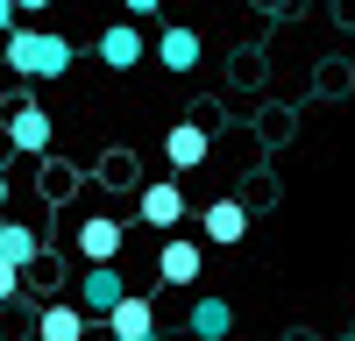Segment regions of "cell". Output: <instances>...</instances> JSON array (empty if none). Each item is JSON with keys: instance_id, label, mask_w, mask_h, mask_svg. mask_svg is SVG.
<instances>
[{"instance_id": "cell-1", "label": "cell", "mask_w": 355, "mask_h": 341, "mask_svg": "<svg viewBox=\"0 0 355 341\" xmlns=\"http://www.w3.org/2000/svg\"><path fill=\"white\" fill-rule=\"evenodd\" d=\"M71 64V43L64 36H50V28H8V71L15 78H64Z\"/></svg>"}, {"instance_id": "cell-2", "label": "cell", "mask_w": 355, "mask_h": 341, "mask_svg": "<svg viewBox=\"0 0 355 341\" xmlns=\"http://www.w3.org/2000/svg\"><path fill=\"white\" fill-rule=\"evenodd\" d=\"M135 213H142V227H178L185 220V185L178 178H150L135 192Z\"/></svg>"}, {"instance_id": "cell-3", "label": "cell", "mask_w": 355, "mask_h": 341, "mask_svg": "<svg viewBox=\"0 0 355 341\" xmlns=\"http://www.w3.org/2000/svg\"><path fill=\"white\" fill-rule=\"evenodd\" d=\"M50 135H57V128H50V114H43L36 100H21V107L8 114V150H21V157H43V150H50Z\"/></svg>"}, {"instance_id": "cell-4", "label": "cell", "mask_w": 355, "mask_h": 341, "mask_svg": "<svg viewBox=\"0 0 355 341\" xmlns=\"http://www.w3.org/2000/svg\"><path fill=\"white\" fill-rule=\"evenodd\" d=\"M206 150H214V135H206L199 121H171V128H164V164H171V170H199Z\"/></svg>"}, {"instance_id": "cell-5", "label": "cell", "mask_w": 355, "mask_h": 341, "mask_svg": "<svg viewBox=\"0 0 355 341\" xmlns=\"http://www.w3.org/2000/svg\"><path fill=\"white\" fill-rule=\"evenodd\" d=\"M199 270H206V249H199L192 235H171V242L157 249V277H164V284H199Z\"/></svg>"}, {"instance_id": "cell-6", "label": "cell", "mask_w": 355, "mask_h": 341, "mask_svg": "<svg viewBox=\"0 0 355 341\" xmlns=\"http://www.w3.org/2000/svg\"><path fill=\"white\" fill-rule=\"evenodd\" d=\"M107 334H114V341H150V334H157V306L142 299V292H128L121 306L107 313Z\"/></svg>"}, {"instance_id": "cell-7", "label": "cell", "mask_w": 355, "mask_h": 341, "mask_svg": "<svg viewBox=\"0 0 355 341\" xmlns=\"http://www.w3.org/2000/svg\"><path fill=\"white\" fill-rule=\"evenodd\" d=\"M199 227H206V242H220V249H234V242L249 235V207H242V199H214V207L199 213Z\"/></svg>"}, {"instance_id": "cell-8", "label": "cell", "mask_w": 355, "mask_h": 341, "mask_svg": "<svg viewBox=\"0 0 355 341\" xmlns=\"http://www.w3.org/2000/svg\"><path fill=\"white\" fill-rule=\"evenodd\" d=\"M78 299H85L93 320H107V313L128 299V292H121V270H114V263H93V270H85V284H78Z\"/></svg>"}, {"instance_id": "cell-9", "label": "cell", "mask_w": 355, "mask_h": 341, "mask_svg": "<svg viewBox=\"0 0 355 341\" xmlns=\"http://www.w3.org/2000/svg\"><path fill=\"white\" fill-rule=\"evenodd\" d=\"M85 320H93V313H85V299H71V306L57 299V306H43V313H36V334H43V341H78V334H85Z\"/></svg>"}, {"instance_id": "cell-10", "label": "cell", "mask_w": 355, "mask_h": 341, "mask_svg": "<svg viewBox=\"0 0 355 341\" xmlns=\"http://www.w3.org/2000/svg\"><path fill=\"white\" fill-rule=\"evenodd\" d=\"M185 327H192L199 341H220V334H234V306H227L220 292H206V299H192V313H185Z\"/></svg>"}, {"instance_id": "cell-11", "label": "cell", "mask_w": 355, "mask_h": 341, "mask_svg": "<svg viewBox=\"0 0 355 341\" xmlns=\"http://www.w3.org/2000/svg\"><path fill=\"white\" fill-rule=\"evenodd\" d=\"M100 64H107V71H135V64H142V36H135L128 21L100 28Z\"/></svg>"}, {"instance_id": "cell-12", "label": "cell", "mask_w": 355, "mask_h": 341, "mask_svg": "<svg viewBox=\"0 0 355 341\" xmlns=\"http://www.w3.org/2000/svg\"><path fill=\"white\" fill-rule=\"evenodd\" d=\"M78 249H85V263H114V256H121V220L93 213V220L78 227Z\"/></svg>"}, {"instance_id": "cell-13", "label": "cell", "mask_w": 355, "mask_h": 341, "mask_svg": "<svg viewBox=\"0 0 355 341\" xmlns=\"http://www.w3.org/2000/svg\"><path fill=\"white\" fill-rule=\"evenodd\" d=\"M199 50H206L199 28H164V36H157V64H164V71H192Z\"/></svg>"}, {"instance_id": "cell-14", "label": "cell", "mask_w": 355, "mask_h": 341, "mask_svg": "<svg viewBox=\"0 0 355 341\" xmlns=\"http://www.w3.org/2000/svg\"><path fill=\"white\" fill-rule=\"evenodd\" d=\"M36 256H43V242L28 235V227H15V220L0 227V263H21V270H28V263H36Z\"/></svg>"}, {"instance_id": "cell-15", "label": "cell", "mask_w": 355, "mask_h": 341, "mask_svg": "<svg viewBox=\"0 0 355 341\" xmlns=\"http://www.w3.org/2000/svg\"><path fill=\"white\" fill-rule=\"evenodd\" d=\"M107 178L114 185H135V157H107Z\"/></svg>"}, {"instance_id": "cell-16", "label": "cell", "mask_w": 355, "mask_h": 341, "mask_svg": "<svg viewBox=\"0 0 355 341\" xmlns=\"http://www.w3.org/2000/svg\"><path fill=\"white\" fill-rule=\"evenodd\" d=\"M121 8H128V15H157L164 0H121Z\"/></svg>"}, {"instance_id": "cell-17", "label": "cell", "mask_w": 355, "mask_h": 341, "mask_svg": "<svg viewBox=\"0 0 355 341\" xmlns=\"http://www.w3.org/2000/svg\"><path fill=\"white\" fill-rule=\"evenodd\" d=\"M15 8H21V15H43V8H57V0H15Z\"/></svg>"}]
</instances>
